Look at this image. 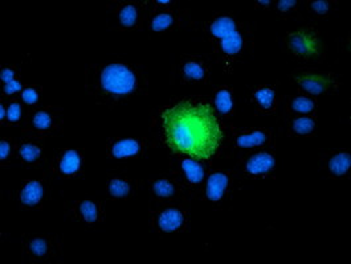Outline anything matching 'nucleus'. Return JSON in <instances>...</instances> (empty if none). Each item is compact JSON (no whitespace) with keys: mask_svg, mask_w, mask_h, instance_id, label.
<instances>
[{"mask_svg":"<svg viewBox=\"0 0 351 264\" xmlns=\"http://www.w3.org/2000/svg\"><path fill=\"white\" fill-rule=\"evenodd\" d=\"M150 131L156 146L169 155L213 163L227 148L228 126L204 95L173 98L153 110Z\"/></svg>","mask_w":351,"mask_h":264,"instance_id":"obj_1","label":"nucleus"},{"mask_svg":"<svg viewBox=\"0 0 351 264\" xmlns=\"http://www.w3.org/2000/svg\"><path fill=\"white\" fill-rule=\"evenodd\" d=\"M84 88L96 105L114 109L149 94L150 78L143 64L112 57L86 66Z\"/></svg>","mask_w":351,"mask_h":264,"instance_id":"obj_2","label":"nucleus"},{"mask_svg":"<svg viewBox=\"0 0 351 264\" xmlns=\"http://www.w3.org/2000/svg\"><path fill=\"white\" fill-rule=\"evenodd\" d=\"M202 34L211 47L216 65L226 75L252 58L256 34L251 21L240 19L234 12H213L200 24Z\"/></svg>","mask_w":351,"mask_h":264,"instance_id":"obj_3","label":"nucleus"},{"mask_svg":"<svg viewBox=\"0 0 351 264\" xmlns=\"http://www.w3.org/2000/svg\"><path fill=\"white\" fill-rule=\"evenodd\" d=\"M281 51L294 61L304 64H319L328 56V44L315 23H309L298 29L284 34Z\"/></svg>","mask_w":351,"mask_h":264,"instance_id":"obj_4","label":"nucleus"},{"mask_svg":"<svg viewBox=\"0 0 351 264\" xmlns=\"http://www.w3.org/2000/svg\"><path fill=\"white\" fill-rule=\"evenodd\" d=\"M191 224L190 201L149 202V226L159 235L189 231Z\"/></svg>","mask_w":351,"mask_h":264,"instance_id":"obj_5","label":"nucleus"},{"mask_svg":"<svg viewBox=\"0 0 351 264\" xmlns=\"http://www.w3.org/2000/svg\"><path fill=\"white\" fill-rule=\"evenodd\" d=\"M64 126V109L60 106L49 105L27 109L19 130L23 135L27 136L49 139L62 135Z\"/></svg>","mask_w":351,"mask_h":264,"instance_id":"obj_6","label":"nucleus"},{"mask_svg":"<svg viewBox=\"0 0 351 264\" xmlns=\"http://www.w3.org/2000/svg\"><path fill=\"white\" fill-rule=\"evenodd\" d=\"M289 81L297 93L312 95L314 98L339 93L342 77L330 70H322L312 66L297 68L289 73Z\"/></svg>","mask_w":351,"mask_h":264,"instance_id":"obj_7","label":"nucleus"},{"mask_svg":"<svg viewBox=\"0 0 351 264\" xmlns=\"http://www.w3.org/2000/svg\"><path fill=\"white\" fill-rule=\"evenodd\" d=\"M108 28L112 32H139L146 27L150 14L147 1L114 0L106 5Z\"/></svg>","mask_w":351,"mask_h":264,"instance_id":"obj_8","label":"nucleus"},{"mask_svg":"<svg viewBox=\"0 0 351 264\" xmlns=\"http://www.w3.org/2000/svg\"><path fill=\"white\" fill-rule=\"evenodd\" d=\"M64 239L59 234H34L21 235V259L24 263H59L64 256Z\"/></svg>","mask_w":351,"mask_h":264,"instance_id":"obj_9","label":"nucleus"},{"mask_svg":"<svg viewBox=\"0 0 351 264\" xmlns=\"http://www.w3.org/2000/svg\"><path fill=\"white\" fill-rule=\"evenodd\" d=\"M277 170V152L274 144L241 152L232 172L241 180H267Z\"/></svg>","mask_w":351,"mask_h":264,"instance_id":"obj_10","label":"nucleus"},{"mask_svg":"<svg viewBox=\"0 0 351 264\" xmlns=\"http://www.w3.org/2000/svg\"><path fill=\"white\" fill-rule=\"evenodd\" d=\"M210 170L211 161H203L187 155H169V170L182 181L191 200L200 201Z\"/></svg>","mask_w":351,"mask_h":264,"instance_id":"obj_11","label":"nucleus"},{"mask_svg":"<svg viewBox=\"0 0 351 264\" xmlns=\"http://www.w3.org/2000/svg\"><path fill=\"white\" fill-rule=\"evenodd\" d=\"M53 193V174L45 170L39 177L25 179L12 193V200L18 208L35 211L45 208Z\"/></svg>","mask_w":351,"mask_h":264,"instance_id":"obj_12","label":"nucleus"},{"mask_svg":"<svg viewBox=\"0 0 351 264\" xmlns=\"http://www.w3.org/2000/svg\"><path fill=\"white\" fill-rule=\"evenodd\" d=\"M236 176L232 170L211 168L202 192L200 201L214 210L231 208L234 200Z\"/></svg>","mask_w":351,"mask_h":264,"instance_id":"obj_13","label":"nucleus"},{"mask_svg":"<svg viewBox=\"0 0 351 264\" xmlns=\"http://www.w3.org/2000/svg\"><path fill=\"white\" fill-rule=\"evenodd\" d=\"M213 77V60L208 55H182L171 68V83L208 85Z\"/></svg>","mask_w":351,"mask_h":264,"instance_id":"obj_14","label":"nucleus"},{"mask_svg":"<svg viewBox=\"0 0 351 264\" xmlns=\"http://www.w3.org/2000/svg\"><path fill=\"white\" fill-rule=\"evenodd\" d=\"M154 144V140L146 136H112L106 139L105 153L118 163L134 161L147 157Z\"/></svg>","mask_w":351,"mask_h":264,"instance_id":"obj_15","label":"nucleus"},{"mask_svg":"<svg viewBox=\"0 0 351 264\" xmlns=\"http://www.w3.org/2000/svg\"><path fill=\"white\" fill-rule=\"evenodd\" d=\"M85 150L80 147H62L53 152L48 164V170L53 177L61 180H84L85 179Z\"/></svg>","mask_w":351,"mask_h":264,"instance_id":"obj_16","label":"nucleus"},{"mask_svg":"<svg viewBox=\"0 0 351 264\" xmlns=\"http://www.w3.org/2000/svg\"><path fill=\"white\" fill-rule=\"evenodd\" d=\"M64 213L71 221L89 230L97 228L106 221L105 202L88 196L65 202Z\"/></svg>","mask_w":351,"mask_h":264,"instance_id":"obj_17","label":"nucleus"},{"mask_svg":"<svg viewBox=\"0 0 351 264\" xmlns=\"http://www.w3.org/2000/svg\"><path fill=\"white\" fill-rule=\"evenodd\" d=\"M146 187L149 190L150 202H180L191 201L187 189L174 173L162 172L156 177L147 180Z\"/></svg>","mask_w":351,"mask_h":264,"instance_id":"obj_18","label":"nucleus"},{"mask_svg":"<svg viewBox=\"0 0 351 264\" xmlns=\"http://www.w3.org/2000/svg\"><path fill=\"white\" fill-rule=\"evenodd\" d=\"M227 147L234 151L245 152L274 144V132L268 127H236L227 123Z\"/></svg>","mask_w":351,"mask_h":264,"instance_id":"obj_19","label":"nucleus"},{"mask_svg":"<svg viewBox=\"0 0 351 264\" xmlns=\"http://www.w3.org/2000/svg\"><path fill=\"white\" fill-rule=\"evenodd\" d=\"M189 20V11L178 5L169 8H152L146 21V29L152 35H165L182 29Z\"/></svg>","mask_w":351,"mask_h":264,"instance_id":"obj_20","label":"nucleus"},{"mask_svg":"<svg viewBox=\"0 0 351 264\" xmlns=\"http://www.w3.org/2000/svg\"><path fill=\"white\" fill-rule=\"evenodd\" d=\"M284 95L278 88L271 83H258L251 86L247 102L258 116H274L281 111Z\"/></svg>","mask_w":351,"mask_h":264,"instance_id":"obj_21","label":"nucleus"},{"mask_svg":"<svg viewBox=\"0 0 351 264\" xmlns=\"http://www.w3.org/2000/svg\"><path fill=\"white\" fill-rule=\"evenodd\" d=\"M141 184L142 183L130 172L123 168H116L106 174L105 194L110 201L126 202L136 197Z\"/></svg>","mask_w":351,"mask_h":264,"instance_id":"obj_22","label":"nucleus"},{"mask_svg":"<svg viewBox=\"0 0 351 264\" xmlns=\"http://www.w3.org/2000/svg\"><path fill=\"white\" fill-rule=\"evenodd\" d=\"M318 167L330 180H350L351 151L348 148H334L318 155Z\"/></svg>","mask_w":351,"mask_h":264,"instance_id":"obj_23","label":"nucleus"},{"mask_svg":"<svg viewBox=\"0 0 351 264\" xmlns=\"http://www.w3.org/2000/svg\"><path fill=\"white\" fill-rule=\"evenodd\" d=\"M16 160L27 170L43 168L48 163L45 139L27 135L16 139Z\"/></svg>","mask_w":351,"mask_h":264,"instance_id":"obj_24","label":"nucleus"},{"mask_svg":"<svg viewBox=\"0 0 351 264\" xmlns=\"http://www.w3.org/2000/svg\"><path fill=\"white\" fill-rule=\"evenodd\" d=\"M284 135L287 137H314L318 132V115L312 116H292L282 115Z\"/></svg>","mask_w":351,"mask_h":264,"instance_id":"obj_25","label":"nucleus"},{"mask_svg":"<svg viewBox=\"0 0 351 264\" xmlns=\"http://www.w3.org/2000/svg\"><path fill=\"white\" fill-rule=\"evenodd\" d=\"M282 115L292 116H312L317 115L319 102L318 98L304 93L285 95L282 101Z\"/></svg>","mask_w":351,"mask_h":264,"instance_id":"obj_26","label":"nucleus"},{"mask_svg":"<svg viewBox=\"0 0 351 264\" xmlns=\"http://www.w3.org/2000/svg\"><path fill=\"white\" fill-rule=\"evenodd\" d=\"M215 111L226 122L230 123L236 111L234 88L230 85H220L213 89L211 95L208 96Z\"/></svg>","mask_w":351,"mask_h":264,"instance_id":"obj_27","label":"nucleus"},{"mask_svg":"<svg viewBox=\"0 0 351 264\" xmlns=\"http://www.w3.org/2000/svg\"><path fill=\"white\" fill-rule=\"evenodd\" d=\"M24 88L21 69L18 65L8 64L0 68V93L1 98H18Z\"/></svg>","mask_w":351,"mask_h":264,"instance_id":"obj_28","label":"nucleus"},{"mask_svg":"<svg viewBox=\"0 0 351 264\" xmlns=\"http://www.w3.org/2000/svg\"><path fill=\"white\" fill-rule=\"evenodd\" d=\"M305 4L308 14L317 19H326L338 10V1L335 0H309Z\"/></svg>","mask_w":351,"mask_h":264,"instance_id":"obj_29","label":"nucleus"},{"mask_svg":"<svg viewBox=\"0 0 351 264\" xmlns=\"http://www.w3.org/2000/svg\"><path fill=\"white\" fill-rule=\"evenodd\" d=\"M272 11L277 19H300V1L297 0H276Z\"/></svg>","mask_w":351,"mask_h":264,"instance_id":"obj_30","label":"nucleus"},{"mask_svg":"<svg viewBox=\"0 0 351 264\" xmlns=\"http://www.w3.org/2000/svg\"><path fill=\"white\" fill-rule=\"evenodd\" d=\"M7 102V123L5 127H18L21 124L27 107L21 103L19 98H5Z\"/></svg>","mask_w":351,"mask_h":264,"instance_id":"obj_31","label":"nucleus"},{"mask_svg":"<svg viewBox=\"0 0 351 264\" xmlns=\"http://www.w3.org/2000/svg\"><path fill=\"white\" fill-rule=\"evenodd\" d=\"M41 96H43V86L29 83V85H24L18 98L27 109H31V107L40 106Z\"/></svg>","mask_w":351,"mask_h":264,"instance_id":"obj_32","label":"nucleus"},{"mask_svg":"<svg viewBox=\"0 0 351 264\" xmlns=\"http://www.w3.org/2000/svg\"><path fill=\"white\" fill-rule=\"evenodd\" d=\"M16 160V139L3 137L0 142V166L11 167Z\"/></svg>","mask_w":351,"mask_h":264,"instance_id":"obj_33","label":"nucleus"},{"mask_svg":"<svg viewBox=\"0 0 351 264\" xmlns=\"http://www.w3.org/2000/svg\"><path fill=\"white\" fill-rule=\"evenodd\" d=\"M147 3L152 8H169L176 5V0H149Z\"/></svg>","mask_w":351,"mask_h":264,"instance_id":"obj_34","label":"nucleus"},{"mask_svg":"<svg viewBox=\"0 0 351 264\" xmlns=\"http://www.w3.org/2000/svg\"><path fill=\"white\" fill-rule=\"evenodd\" d=\"M7 123V102L5 98L0 99V126L5 127Z\"/></svg>","mask_w":351,"mask_h":264,"instance_id":"obj_35","label":"nucleus"},{"mask_svg":"<svg viewBox=\"0 0 351 264\" xmlns=\"http://www.w3.org/2000/svg\"><path fill=\"white\" fill-rule=\"evenodd\" d=\"M274 1L271 0H264V1H254V10H263V11H272Z\"/></svg>","mask_w":351,"mask_h":264,"instance_id":"obj_36","label":"nucleus"}]
</instances>
